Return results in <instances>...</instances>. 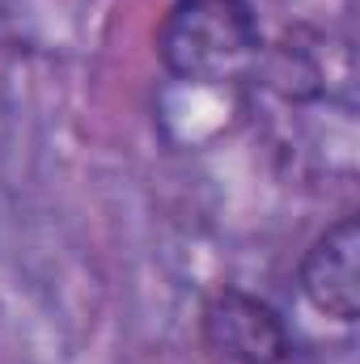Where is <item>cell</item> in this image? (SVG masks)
I'll list each match as a JSON object with an SVG mask.
<instances>
[{"mask_svg":"<svg viewBox=\"0 0 360 364\" xmlns=\"http://www.w3.org/2000/svg\"><path fill=\"white\" fill-rule=\"evenodd\" d=\"M166 68L182 81H229L259 55V26L246 0H179L157 34Z\"/></svg>","mask_w":360,"mask_h":364,"instance_id":"cell-1","label":"cell"},{"mask_svg":"<svg viewBox=\"0 0 360 364\" xmlns=\"http://www.w3.org/2000/svg\"><path fill=\"white\" fill-rule=\"evenodd\" d=\"M203 326H208V343L216 352H225L242 364H275L284 356V326L255 296L221 292L208 305Z\"/></svg>","mask_w":360,"mask_h":364,"instance_id":"cell-2","label":"cell"},{"mask_svg":"<svg viewBox=\"0 0 360 364\" xmlns=\"http://www.w3.org/2000/svg\"><path fill=\"white\" fill-rule=\"evenodd\" d=\"M301 288L322 314L344 322L356 318V216H344L318 237V246L305 255Z\"/></svg>","mask_w":360,"mask_h":364,"instance_id":"cell-3","label":"cell"}]
</instances>
